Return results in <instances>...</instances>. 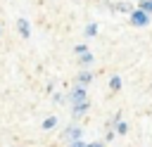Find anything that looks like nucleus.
Listing matches in <instances>:
<instances>
[{"label": "nucleus", "mask_w": 152, "mask_h": 147, "mask_svg": "<svg viewBox=\"0 0 152 147\" xmlns=\"http://www.w3.org/2000/svg\"><path fill=\"white\" fill-rule=\"evenodd\" d=\"M83 135V130L78 128V126H69L66 130H64V138H69V140H78Z\"/></svg>", "instance_id": "obj_5"}, {"label": "nucleus", "mask_w": 152, "mask_h": 147, "mask_svg": "<svg viewBox=\"0 0 152 147\" xmlns=\"http://www.w3.org/2000/svg\"><path fill=\"white\" fill-rule=\"evenodd\" d=\"M116 133H119V135H126V133H128V123L119 119V121H116Z\"/></svg>", "instance_id": "obj_9"}, {"label": "nucleus", "mask_w": 152, "mask_h": 147, "mask_svg": "<svg viewBox=\"0 0 152 147\" xmlns=\"http://www.w3.org/2000/svg\"><path fill=\"white\" fill-rule=\"evenodd\" d=\"M55 126H57V119H55V116H48V119L43 121V128H45V130H52Z\"/></svg>", "instance_id": "obj_8"}, {"label": "nucleus", "mask_w": 152, "mask_h": 147, "mask_svg": "<svg viewBox=\"0 0 152 147\" xmlns=\"http://www.w3.org/2000/svg\"><path fill=\"white\" fill-rule=\"evenodd\" d=\"M88 97H86V85H76L74 90H71V102L74 104H78V102H86Z\"/></svg>", "instance_id": "obj_2"}, {"label": "nucleus", "mask_w": 152, "mask_h": 147, "mask_svg": "<svg viewBox=\"0 0 152 147\" xmlns=\"http://www.w3.org/2000/svg\"><path fill=\"white\" fill-rule=\"evenodd\" d=\"M90 81H93V74L90 71H81L78 74V85H88Z\"/></svg>", "instance_id": "obj_6"}, {"label": "nucleus", "mask_w": 152, "mask_h": 147, "mask_svg": "<svg viewBox=\"0 0 152 147\" xmlns=\"http://www.w3.org/2000/svg\"><path fill=\"white\" fill-rule=\"evenodd\" d=\"M88 109H90V102L86 100V102H78V104H74V107H71V114H74V116H81V114H86Z\"/></svg>", "instance_id": "obj_4"}, {"label": "nucleus", "mask_w": 152, "mask_h": 147, "mask_svg": "<svg viewBox=\"0 0 152 147\" xmlns=\"http://www.w3.org/2000/svg\"><path fill=\"white\" fill-rule=\"evenodd\" d=\"M131 24H133V26H147V24H150V14H147L145 9H140V7H135V9L131 12Z\"/></svg>", "instance_id": "obj_1"}, {"label": "nucleus", "mask_w": 152, "mask_h": 147, "mask_svg": "<svg viewBox=\"0 0 152 147\" xmlns=\"http://www.w3.org/2000/svg\"><path fill=\"white\" fill-rule=\"evenodd\" d=\"M138 7H140V9H145L147 14H152V0H140V2H138Z\"/></svg>", "instance_id": "obj_11"}, {"label": "nucleus", "mask_w": 152, "mask_h": 147, "mask_svg": "<svg viewBox=\"0 0 152 147\" xmlns=\"http://www.w3.org/2000/svg\"><path fill=\"white\" fill-rule=\"evenodd\" d=\"M119 88H121V78H119V76H112V78H109V90L116 92Z\"/></svg>", "instance_id": "obj_7"}, {"label": "nucleus", "mask_w": 152, "mask_h": 147, "mask_svg": "<svg viewBox=\"0 0 152 147\" xmlns=\"http://www.w3.org/2000/svg\"><path fill=\"white\" fill-rule=\"evenodd\" d=\"M86 36H88V38L97 36V26H95V24H88V26H86Z\"/></svg>", "instance_id": "obj_12"}, {"label": "nucleus", "mask_w": 152, "mask_h": 147, "mask_svg": "<svg viewBox=\"0 0 152 147\" xmlns=\"http://www.w3.org/2000/svg\"><path fill=\"white\" fill-rule=\"evenodd\" d=\"M83 52H88V47L86 45H76V55H83Z\"/></svg>", "instance_id": "obj_15"}, {"label": "nucleus", "mask_w": 152, "mask_h": 147, "mask_svg": "<svg viewBox=\"0 0 152 147\" xmlns=\"http://www.w3.org/2000/svg\"><path fill=\"white\" fill-rule=\"evenodd\" d=\"M86 147H102V142H90V145H86Z\"/></svg>", "instance_id": "obj_16"}, {"label": "nucleus", "mask_w": 152, "mask_h": 147, "mask_svg": "<svg viewBox=\"0 0 152 147\" xmlns=\"http://www.w3.org/2000/svg\"><path fill=\"white\" fill-rule=\"evenodd\" d=\"M114 7H116L119 12H133V9H131V5H126V2H119V5H114Z\"/></svg>", "instance_id": "obj_13"}, {"label": "nucleus", "mask_w": 152, "mask_h": 147, "mask_svg": "<svg viewBox=\"0 0 152 147\" xmlns=\"http://www.w3.org/2000/svg\"><path fill=\"white\" fill-rule=\"evenodd\" d=\"M78 57H81V64H83V66H88V64H93V59H95V57H93L90 52H83V55H78Z\"/></svg>", "instance_id": "obj_10"}, {"label": "nucleus", "mask_w": 152, "mask_h": 147, "mask_svg": "<svg viewBox=\"0 0 152 147\" xmlns=\"http://www.w3.org/2000/svg\"><path fill=\"white\" fill-rule=\"evenodd\" d=\"M69 147H86V142L78 138V140H71V145H69Z\"/></svg>", "instance_id": "obj_14"}, {"label": "nucleus", "mask_w": 152, "mask_h": 147, "mask_svg": "<svg viewBox=\"0 0 152 147\" xmlns=\"http://www.w3.org/2000/svg\"><path fill=\"white\" fill-rule=\"evenodd\" d=\"M17 28H19V36H21V38H28V36H31V26H28L26 19H19V21H17Z\"/></svg>", "instance_id": "obj_3"}]
</instances>
